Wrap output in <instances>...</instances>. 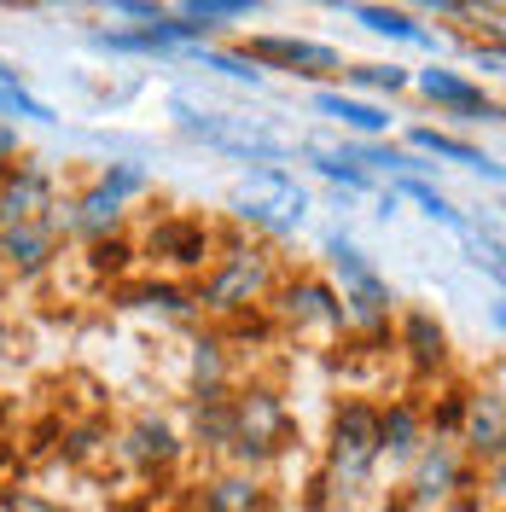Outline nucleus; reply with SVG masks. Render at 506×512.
Returning <instances> with one entry per match:
<instances>
[{"mask_svg": "<svg viewBox=\"0 0 506 512\" xmlns=\"http://www.w3.org/2000/svg\"><path fill=\"white\" fill-rule=\"evenodd\" d=\"M256 507V489L251 483H216V495H210V512H251Z\"/></svg>", "mask_w": 506, "mask_h": 512, "instance_id": "26", "label": "nucleus"}, {"mask_svg": "<svg viewBox=\"0 0 506 512\" xmlns=\"http://www.w3.org/2000/svg\"><path fill=\"white\" fill-rule=\"evenodd\" d=\"M175 59H192L198 70H222L227 82H245V88H262V64H256V59H245V53H216V47L192 41V47H181Z\"/></svg>", "mask_w": 506, "mask_h": 512, "instance_id": "14", "label": "nucleus"}, {"mask_svg": "<svg viewBox=\"0 0 506 512\" xmlns=\"http://www.w3.org/2000/svg\"><path fill=\"white\" fill-rule=\"evenodd\" d=\"M326 512H344V507H326Z\"/></svg>", "mask_w": 506, "mask_h": 512, "instance_id": "31", "label": "nucleus"}, {"mask_svg": "<svg viewBox=\"0 0 506 512\" xmlns=\"http://www.w3.org/2000/svg\"><path fill=\"white\" fill-rule=\"evenodd\" d=\"M349 82H361V88H384V94H396V88H408V70H402V64H361V70H349Z\"/></svg>", "mask_w": 506, "mask_h": 512, "instance_id": "24", "label": "nucleus"}, {"mask_svg": "<svg viewBox=\"0 0 506 512\" xmlns=\"http://www.w3.org/2000/svg\"><path fill=\"white\" fill-rule=\"evenodd\" d=\"M373 460H379V414L361 408V402H349L344 414H338V425H332V466H338V483H344L349 495L367 483Z\"/></svg>", "mask_w": 506, "mask_h": 512, "instance_id": "4", "label": "nucleus"}, {"mask_svg": "<svg viewBox=\"0 0 506 512\" xmlns=\"http://www.w3.org/2000/svg\"><path fill=\"white\" fill-rule=\"evenodd\" d=\"M477 70H489V76H495V70H501V47H477Z\"/></svg>", "mask_w": 506, "mask_h": 512, "instance_id": "29", "label": "nucleus"}, {"mask_svg": "<svg viewBox=\"0 0 506 512\" xmlns=\"http://www.w3.org/2000/svg\"><path fill=\"white\" fill-rule=\"evenodd\" d=\"M448 483H454V448L437 443L431 454H425V466H419V501H437V495H448Z\"/></svg>", "mask_w": 506, "mask_h": 512, "instance_id": "21", "label": "nucleus"}, {"mask_svg": "<svg viewBox=\"0 0 506 512\" xmlns=\"http://www.w3.org/2000/svg\"><path fill=\"white\" fill-rule=\"evenodd\" d=\"M413 448H419V419H413L408 408H390V414H379V454L408 460Z\"/></svg>", "mask_w": 506, "mask_h": 512, "instance_id": "18", "label": "nucleus"}, {"mask_svg": "<svg viewBox=\"0 0 506 512\" xmlns=\"http://www.w3.org/2000/svg\"><path fill=\"white\" fill-rule=\"evenodd\" d=\"M169 117L181 134L192 140H204L210 152H222V158H239V163H285L297 146L285 140L280 128H268V117H239V111H222V105H210V99L187 94V88H175L169 94Z\"/></svg>", "mask_w": 506, "mask_h": 512, "instance_id": "1", "label": "nucleus"}, {"mask_svg": "<svg viewBox=\"0 0 506 512\" xmlns=\"http://www.w3.org/2000/svg\"><path fill=\"white\" fill-rule=\"evenodd\" d=\"M297 152L315 163L326 181H338L349 192H373V175L361 169V152L355 146H338V140H326V134H309V140H297Z\"/></svg>", "mask_w": 506, "mask_h": 512, "instance_id": "7", "label": "nucleus"}, {"mask_svg": "<svg viewBox=\"0 0 506 512\" xmlns=\"http://www.w3.org/2000/svg\"><path fill=\"white\" fill-rule=\"evenodd\" d=\"M99 187H105V192H117V198H134V192L146 187V169H140V163H105Z\"/></svg>", "mask_w": 506, "mask_h": 512, "instance_id": "25", "label": "nucleus"}, {"mask_svg": "<svg viewBox=\"0 0 506 512\" xmlns=\"http://www.w3.org/2000/svg\"><path fill=\"white\" fill-rule=\"evenodd\" d=\"M408 350H413L419 367H437V361H443V326L431 315H419V309L408 315Z\"/></svg>", "mask_w": 506, "mask_h": 512, "instance_id": "20", "label": "nucleus"}, {"mask_svg": "<svg viewBox=\"0 0 506 512\" xmlns=\"http://www.w3.org/2000/svg\"><path fill=\"white\" fill-rule=\"evenodd\" d=\"M466 448H477V454H495V448H501V408H495V396H489V402H472Z\"/></svg>", "mask_w": 506, "mask_h": 512, "instance_id": "19", "label": "nucleus"}, {"mask_svg": "<svg viewBox=\"0 0 506 512\" xmlns=\"http://www.w3.org/2000/svg\"><path fill=\"white\" fill-rule=\"evenodd\" d=\"M256 286H262V268H256L251 256H233V268H227L222 280L210 286V297H204V303H210V309H233V303H251Z\"/></svg>", "mask_w": 506, "mask_h": 512, "instance_id": "16", "label": "nucleus"}, {"mask_svg": "<svg viewBox=\"0 0 506 512\" xmlns=\"http://www.w3.org/2000/svg\"><path fill=\"white\" fill-rule=\"evenodd\" d=\"M47 210V175L41 169H24L0 187V227H18V222H35Z\"/></svg>", "mask_w": 506, "mask_h": 512, "instance_id": "10", "label": "nucleus"}, {"mask_svg": "<svg viewBox=\"0 0 506 512\" xmlns=\"http://www.w3.org/2000/svg\"><path fill=\"white\" fill-rule=\"evenodd\" d=\"M315 111H320V117H332L338 128H349V134H367V140L390 128V117H384L379 105H367V99H349V94H338V88L315 94Z\"/></svg>", "mask_w": 506, "mask_h": 512, "instance_id": "11", "label": "nucleus"}, {"mask_svg": "<svg viewBox=\"0 0 506 512\" xmlns=\"http://www.w3.org/2000/svg\"><path fill=\"white\" fill-rule=\"evenodd\" d=\"M134 460H169L175 454V431L158 425V419H146V425H134Z\"/></svg>", "mask_w": 506, "mask_h": 512, "instance_id": "23", "label": "nucleus"}, {"mask_svg": "<svg viewBox=\"0 0 506 512\" xmlns=\"http://www.w3.org/2000/svg\"><path fill=\"white\" fill-rule=\"evenodd\" d=\"M0 256L12 262V268H41V256H47V227L41 222H18V227H6L0 233Z\"/></svg>", "mask_w": 506, "mask_h": 512, "instance_id": "17", "label": "nucleus"}, {"mask_svg": "<svg viewBox=\"0 0 506 512\" xmlns=\"http://www.w3.org/2000/svg\"><path fill=\"white\" fill-rule=\"evenodd\" d=\"M245 59L274 64V70H297V76H326V70L344 64L338 59V47H326V41H303V35H256Z\"/></svg>", "mask_w": 506, "mask_h": 512, "instance_id": "6", "label": "nucleus"}, {"mask_svg": "<svg viewBox=\"0 0 506 512\" xmlns=\"http://www.w3.org/2000/svg\"><path fill=\"white\" fill-rule=\"evenodd\" d=\"M390 198H413L431 222L454 227V233H466V227H472V216H466V210H454V204H448V192H437L425 175H396V181H390Z\"/></svg>", "mask_w": 506, "mask_h": 512, "instance_id": "12", "label": "nucleus"}, {"mask_svg": "<svg viewBox=\"0 0 506 512\" xmlns=\"http://www.w3.org/2000/svg\"><path fill=\"white\" fill-rule=\"evenodd\" d=\"M285 309H291V320H297V326H303V320H320V326H344V320H349V315H344V303H338V297H332L326 286H315V280L291 291V297H285Z\"/></svg>", "mask_w": 506, "mask_h": 512, "instance_id": "15", "label": "nucleus"}, {"mask_svg": "<svg viewBox=\"0 0 506 512\" xmlns=\"http://www.w3.org/2000/svg\"><path fill=\"white\" fill-rule=\"evenodd\" d=\"M326 256H332V274L344 280V315H355L361 326H379L384 315H390V286L379 280V268L367 262V251L361 245H349L344 233H332L326 239Z\"/></svg>", "mask_w": 506, "mask_h": 512, "instance_id": "3", "label": "nucleus"}, {"mask_svg": "<svg viewBox=\"0 0 506 512\" xmlns=\"http://www.w3.org/2000/svg\"><path fill=\"white\" fill-rule=\"evenodd\" d=\"M105 6H111L117 18H134V24H158V18H163L158 0H105Z\"/></svg>", "mask_w": 506, "mask_h": 512, "instance_id": "28", "label": "nucleus"}, {"mask_svg": "<svg viewBox=\"0 0 506 512\" xmlns=\"http://www.w3.org/2000/svg\"><path fill=\"white\" fill-rule=\"evenodd\" d=\"M12 152H18V134H12V128H0V158H12Z\"/></svg>", "mask_w": 506, "mask_h": 512, "instance_id": "30", "label": "nucleus"}, {"mask_svg": "<svg viewBox=\"0 0 506 512\" xmlns=\"http://www.w3.org/2000/svg\"><path fill=\"white\" fill-rule=\"evenodd\" d=\"M117 210H123V198H117V192H105V187H94L88 198H82V204H76V227L99 233V227L117 222Z\"/></svg>", "mask_w": 506, "mask_h": 512, "instance_id": "22", "label": "nucleus"}, {"mask_svg": "<svg viewBox=\"0 0 506 512\" xmlns=\"http://www.w3.org/2000/svg\"><path fill=\"white\" fill-rule=\"evenodd\" d=\"M0 117H30V123H59V111L47 99H35L24 88V70L0 59Z\"/></svg>", "mask_w": 506, "mask_h": 512, "instance_id": "13", "label": "nucleus"}, {"mask_svg": "<svg viewBox=\"0 0 506 512\" xmlns=\"http://www.w3.org/2000/svg\"><path fill=\"white\" fill-rule=\"evenodd\" d=\"M408 140H413V152H419V158H443V163H460V169L483 175V181H501V163L489 158V152H477V146H466V140H454V134H437V128H413Z\"/></svg>", "mask_w": 506, "mask_h": 512, "instance_id": "8", "label": "nucleus"}, {"mask_svg": "<svg viewBox=\"0 0 506 512\" xmlns=\"http://www.w3.org/2000/svg\"><path fill=\"white\" fill-rule=\"evenodd\" d=\"M332 6H344L355 24H367L373 35H390V41H408V47H431V30L425 24H413L408 12H396V6H373V0H332Z\"/></svg>", "mask_w": 506, "mask_h": 512, "instance_id": "9", "label": "nucleus"}, {"mask_svg": "<svg viewBox=\"0 0 506 512\" xmlns=\"http://www.w3.org/2000/svg\"><path fill=\"white\" fill-rule=\"evenodd\" d=\"M413 82H419V94L431 99V105H443L448 117H460V123H501V105L483 94L472 76H460V70L431 64V70H419Z\"/></svg>", "mask_w": 506, "mask_h": 512, "instance_id": "5", "label": "nucleus"}, {"mask_svg": "<svg viewBox=\"0 0 506 512\" xmlns=\"http://www.w3.org/2000/svg\"><path fill=\"white\" fill-rule=\"evenodd\" d=\"M158 245H163V251H175V262H198V251H204V233H192V227H163Z\"/></svg>", "mask_w": 506, "mask_h": 512, "instance_id": "27", "label": "nucleus"}, {"mask_svg": "<svg viewBox=\"0 0 506 512\" xmlns=\"http://www.w3.org/2000/svg\"><path fill=\"white\" fill-rule=\"evenodd\" d=\"M233 210L245 222L268 227V233H297L303 216H309V192L297 187L280 163H256L251 175L239 181V192H233Z\"/></svg>", "mask_w": 506, "mask_h": 512, "instance_id": "2", "label": "nucleus"}]
</instances>
